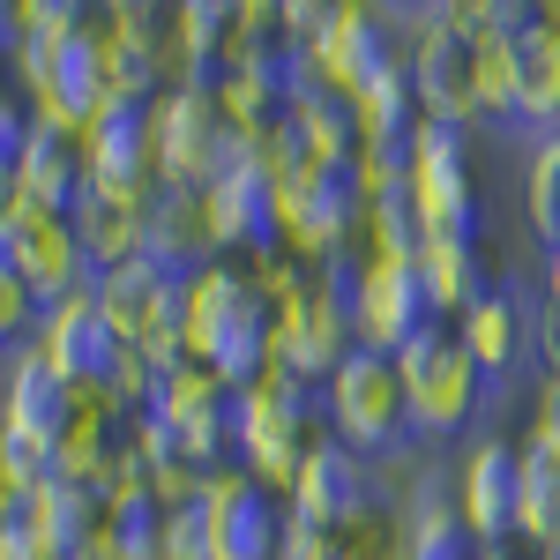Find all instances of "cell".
I'll return each mask as SVG.
<instances>
[{"instance_id": "obj_29", "label": "cell", "mask_w": 560, "mask_h": 560, "mask_svg": "<svg viewBox=\"0 0 560 560\" xmlns=\"http://www.w3.org/2000/svg\"><path fill=\"white\" fill-rule=\"evenodd\" d=\"M217 113H224V128H232V135L261 142V135L292 113V105H284L277 68H240V75H217Z\"/></svg>"}, {"instance_id": "obj_23", "label": "cell", "mask_w": 560, "mask_h": 560, "mask_svg": "<svg viewBox=\"0 0 560 560\" xmlns=\"http://www.w3.org/2000/svg\"><path fill=\"white\" fill-rule=\"evenodd\" d=\"M509 52H516V120L553 135L560 128V31L546 23V8H538V23Z\"/></svg>"}, {"instance_id": "obj_22", "label": "cell", "mask_w": 560, "mask_h": 560, "mask_svg": "<svg viewBox=\"0 0 560 560\" xmlns=\"http://www.w3.org/2000/svg\"><path fill=\"white\" fill-rule=\"evenodd\" d=\"M8 516L31 523V538H38L45 560H90V546H97V523H105V501H97L90 486L45 478L38 493H31L23 509H8Z\"/></svg>"}, {"instance_id": "obj_26", "label": "cell", "mask_w": 560, "mask_h": 560, "mask_svg": "<svg viewBox=\"0 0 560 560\" xmlns=\"http://www.w3.org/2000/svg\"><path fill=\"white\" fill-rule=\"evenodd\" d=\"M523 493H516V538L530 553H553L560 546V456L546 441L523 433Z\"/></svg>"}, {"instance_id": "obj_27", "label": "cell", "mask_w": 560, "mask_h": 560, "mask_svg": "<svg viewBox=\"0 0 560 560\" xmlns=\"http://www.w3.org/2000/svg\"><path fill=\"white\" fill-rule=\"evenodd\" d=\"M232 23H240V0H179L173 8V38H179V60H187V83H217Z\"/></svg>"}, {"instance_id": "obj_3", "label": "cell", "mask_w": 560, "mask_h": 560, "mask_svg": "<svg viewBox=\"0 0 560 560\" xmlns=\"http://www.w3.org/2000/svg\"><path fill=\"white\" fill-rule=\"evenodd\" d=\"M396 382H404L411 441H448V433H464L478 419V404H486V388H493L448 322H433L427 337H411V345L396 351Z\"/></svg>"}, {"instance_id": "obj_5", "label": "cell", "mask_w": 560, "mask_h": 560, "mask_svg": "<svg viewBox=\"0 0 560 560\" xmlns=\"http://www.w3.org/2000/svg\"><path fill=\"white\" fill-rule=\"evenodd\" d=\"M404 68L419 90V120H456L471 128L486 113L478 97V45L464 31V0H427L411 8V45H404Z\"/></svg>"}, {"instance_id": "obj_33", "label": "cell", "mask_w": 560, "mask_h": 560, "mask_svg": "<svg viewBox=\"0 0 560 560\" xmlns=\"http://www.w3.org/2000/svg\"><path fill=\"white\" fill-rule=\"evenodd\" d=\"M277 560H345V530H322V523L284 516V546Z\"/></svg>"}, {"instance_id": "obj_6", "label": "cell", "mask_w": 560, "mask_h": 560, "mask_svg": "<svg viewBox=\"0 0 560 560\" xmlns=\"http://www.w3.org/2000/svg\"><path fill=\"white\" fill-rule=\"evenodd\" d=\"M210 202V232H217V255H247L269 261L284 255V217H277V179L261 173V150L247 135L224 128V150H217V173L202 187Z\"/></svg>"}, {"instance_id": "obj_31", "label": "cell", "mask_w": 560, "mask_h": 560, "mask_svg": "<svg viewBox=\"0 0 560 560\" xmlns=\"http://www.w3.org/2000/svg\"><path fill=\"white\" fill-rule=\"evenodd\" d=\"M359 247H366V255H404V261H419V247H427L419 202H411V195H382V202L366 210V232H359Z\"/></svg>"}, {"instance_id": "obj_8", "label": "cell", "mask_w": 560, "mask_h": 560, "mask_svg": "<svg viewBox=\"0 0 560 560\" xmlns=\"http://www.w3.org/2000/svg\"><path fill=\"white\" fill-rule=\"evenodd\" d=\"M404 195L419 202L427 240H478V179H471V128L419 120L411 128V179Z\"/></svg>"}, {"instance_id": "obj_34", "label": "cell", "mask_w": 560, "mask_h": 560, "mask_svg": "<svg viewBox=\"0 0 560 560\" xmlns=\"http://www.w3.org/2000/svg\"><path fill=\"white\" fill-rule=\"evenodd\" d=\"M530 441H546V448L560 456V382L553 374L538 382V404H530Z\"/></svg>"}, {"instance_id": "obj_12", "label": "cell", "mask_w": 560, "mask_h": 560, "mask_svg": "<svg viewBox=\"0 0 560 560\" xmlns=\"http://www.w3.org/2000/svg\"><path fill=\"white\" fill-rule=\"evenodd\" d=\"M284 509H292L300 523H322V530H359L366 516H388L374 464H366L359 448H345L337 433L314 441V456L300 464L292 493H284Z\"/></svg>"}, {"instance_id": "obj_4", "label": "cell", "mask_w": 560, "mask_h": 560, "mask_svg": "<svg viewBox=\"0 0 560 560\" xmlns=\"http://www.w3.org/2000/svg\"><path fill=\"white\" fill-rule=\"evenodd\" d=\"M97 306H105V322L120 329V345L142 351L158 374L195 366V359H187V277L158 269L150 255H135V261H120V269L97 277Z\"/></svg>"}, {"instance_id": "obj_21", "label": "cell", "mask_w": 560, "mask_h": 560, "mask_svg": "<svg viewBox=\"0 0 560 560\" xmlns=\"http://www.w3.org/2000/svg\"><path fill=\"white\" fill-rule=\"evenodd\" d=\"M142 255L158 261V269H173V277H202L210 261H224L202 187H158L142 202Z\"/></svg>"}, {"instance_id": "obj_35", "label": "cell", "mask_w": 560, "mask_h": 560, "mask_svg": "<svg viewBox=\"0 0 560 560\" xmlns=\"http://www.w3.org/2000/svg\"><path fill=\"white\" fill-rule=\"evenodd\" d=\"M0 560H45L38 538H31V523L23 516H0Z\"/></svg>"}, {"instance_id": "obj_17", "label": "cell", "mask_w": 560, "mask_h": 560, "mask_svg": "<svg viewBox=\"0 0 560 560\" xmlns=\"http://www.w3.org/2000/svg\"><path fill=\"white\" fill-rule=\"evenodd\" d=\"M83 419V396L38 359V345L8 351V388H0V441H31L45 456H60V441Z\"/></svg>"}, {"instance_id": "obj_18", "label": "cell", "mask_w": 560, "mask_h": 560, "mask_svg": "<svg viewBox=\"0 0 560 560\" xmlns=\"http://www.w3.org/2000/svg\"><path fill=\"white\" fill-rule=\"evenodd\" d=\"M516 493H523V448L501 433H478L456 456V516L478 546H509L516 538Z\"/></svg>"}, {"instance_id": "obj_32", "label": "cell", "mask_w": 560, "mask_h": 560, "mask_svg": "<svg viewBox=\"0 0 560 560\" xmlns=\"http://www.w3.org/2000/svg\"><path fill=\"white\" fill-rule=\"evenodd\" d=\"M523 210L546 232V247L560 240V128L530 142V165H523Z\"/></svg>"}, {"instance_id": "obj_7", "label": "cell", "mask_w": 560, "mask_h": 560, "mask_svg": "<svg viewBox=\"0 0 560 560\" xmlns=\"http://www.w3.org/2000/svg\"><path fill=\"white\" fill-rule=\"evenodd\" d=\"M322 419H329V433H337L345 448H359L366 464L396 456V448L411 441V411H404L396 359H382V351H351L345 366L329 374V388H322Z\"/></svg>"}, {"instance_id": "obj_11", "label": "cell", "mask_w": 560, "mask_h": 560, "mask_svg": "<svg viewBox=\"0 0 560 560\" xmlns=\"http://www.w3.org/2000/svg\"><path fill=\"white\" fill-rule=\"evenodd\" d=\"M433 322H441V314H433V292H427V277H419V261H404V255H366L359 261V300H351L359 351L396 359L411 337H427Z\"/></svg>"}, {"instance_id": "obj_10", "label": "cell", "mask_w": 560, "mask_h": 560, "mask_svg": "<svg viewBox=\"0 0 560 560\" xmlns=\"http://www.w3.org/2000/svg\"><path fill=\"white\" fill-rule=\"evenodd\" d=\"M0 142H8V202L31 217H75V202L90 195L83 142L23 120V105L0 113Z\"/></svg>"}, {"instance_id": "obj_37", "label": "cell", "mask_w": 560, "mask_h": 560, "mask_svg": "<svg viewBox=\"0 0 560 560\" xmlns=\"http://www.w3.org/2000/svg\"><path fill=\"white\" fill-rule=\"evenodd\" d=\"M478 560H538V553H523V546H478Z\"/></svg>"}, {"instance_id": "obj_16", "label": "cell", "mask_w": 560, "mask_h": 560, "mask_svg": "<svg viewBox=\"0 0 560 560\" xmlns=\"http://www.w3.org/2000/svg\"><path fill=\"white\" fill-rule=\"evenodd\" d=\"M38 359L60 374V382L75 388V396H97V388L113 382V366L128 359V345H120V329L105 322V306H97V284L90 292H75L68 306H52L38 322Z\"/></svg>"}, {"instance_id": "obj_30", "label": "cell", "mask_w": 560, "mask_h": 560, "mask_svg": "<svg viewBox=\"0 0 560 560\" xmlns=\"http://www.w3.org/2000/svg\"><path fill=\"white\" fill-rule=\"evenodd\" d=\"M292 128H300V142L314 150V165H345V158H359L366 142H359V113H351V97H306V105H292Z\"/></svg>"}, {"instance_id": "obj_20", "label": "cell", "mask_w": 560, "mask_h": 560, "mask_svg": "<svg viewBox=\"0 0 560 560\" xmlns=\"http://www.w3.org/2000/svg\"><path fill=\"white\" fill-rule=\"evenodd\" d=\"M150 411L173 427V441H179V456H187V464H202V471L232 464V396H224L202 366L165 374V388H158V404H150Z\"/></svg>"}, {"instance_id": "obj_25", "label": "cell", "mask_w": 560, "mask_h": 560, "mask_svg": "<svg viewBox=\"0 0 560 560\" xmlns=\"http://www.w3.org/2000/svg\"><path fill=\"white\" fill-rule=\"evenodd\" d=\"M419 277H427L441 322H464V314L493 292V284H486V261H478V240H427V247H419Z\"/></svg>"}, {"instance_id": "obj_15", "label": "cell", "mask_w": 560, "mask_h": 560, "mask_svg": "<svg viewBox=\"0 0 560 560\" xmlns=\"http://www.w3.org/2000/svg\"><path fill=\"white\" fill-rule=\"evenodd\" d=\"M83 173H90L97 195H113V202H128V210H142V202L158 195L150 105H120V97H105V113H97L90 135H83Z\"/></svg>"}, {"instance_id": "obj_9", "label": "cell", "mask_w": 560, "mask_h": 560, "mask_svg": "<svg viewBox=\"0 0 560 560\" xmlns=\"http://www.w3.org/2000/svg\"><path fill=\"white\" fill-rule=\"evenodd\" d=\"M0 269H8L15 284H31V300H38L45 314L97 284V261L83 255L75 224H68V217H31V210H15V202L0 210Z\"/></svg>"}, {"instance_id": "obj_1", "label": "cell", "mask_w": 560, "mask_h": 560, "mask_svg": "<svg viewBox=\"0 0 560 560\" xmlns=\"http://www.w3.org/2000/svg\"><path fill=\"white\" fill-rule=\"evenodd\" d=\"M269 329H277V314L240 261H210L202 277H187V359L224 396H247L255 382H269Z\"/></svg>"}, {"instance_id": "obj_24", "label": "cell", "mask_w": 560, "mask_h": 560, "mask_svg": "<svg viewBox=\"0 0 560 560\" xmlns=\"http://www.w3.org/2000/svg\"><path fill=\"white\" fill-rule=\"evenodd\" d=\"M456 337H464V351L478 359V374H486V382H509V374H516V359H523V337H530V329H523L516 292H501V284H493V292L456 322Z\"/></svg>"}, {"instance_id": "obj_13", "label": "cell", "mask_w": 560, "mask_h": 560, "mask_svg": "<svg viewBox=\"0 0 560 560\" xmlns=\"http://www.w3.org/2000/svg\"><path fill=\"white\" fill-rule=\"evenodd\" d=\"M404 45H411V8H366V0H337V23L329 38L314 45L337 97H366V90L404 68Z\"/></svg>"}, {"instance_id": "obj_2", "label": "cell", "mask_w": 560, "mask_h": 560, "mask_svg": "<svg viewBox=\"0 0 560 560\" xmlns=\"http://www.w3.org/2000/svg\"><path fill=\"white\" fill-rule=\"evenodd\" d=\"M322 433H329L322 388H300V382H284V374H269L247 396H232V464L255 486H269L277 501L292 493V478H300V464L314 456Z\"/></svg>"}, {"instance_id": "obj_36", "label": "cell", "mask_w": 560, "mask_h": 560, "mask_svg": "<svg viewBox=\"0 0 560 560\" xmlns=\"http://www.w3.org/2000/svg\"><path fill=\"white\" fill-rule=\"evenodd\" d=\"M546 306H553V314H560V240H553V247H546Z\"/></svg>"}, {"instance_id": "obj_19", "label": "cell", "mask_w": 560, "mask_h": 560, "mask_svg": "<svg viewBox=\"0 0 560 560\" xmlns=\"http://www.w3.org/2000/svg\"><path fill=\"white\" fill-rule=\"evenodd\" d=\"M202 501H210V523H217V553L210 560H277L292 509H284L269 486H255L240 464H217Z\"/></svg>"}, {"instance_id": "obj_14", "label": "cell", "mask_w": 560, "mask_h": 560, "mask_svg": "<svg viewBox=\"0 0 560 560\" xmlns=\"http://www.w3.org/2000/svg\"><path fill=\"white\" fill-rule=\"evenodd\" d=\"M150 142H158V187H210L217 150H224L217 83L165 90V97L150 105Z\"/></svg>"}, {"instance_id": "obj_28", "label": "cell", "mask_w": 560, "mask_h": 560, "mask_svg": "<svg viewBox=\"0 0 560 560\" xmlns=\"http://www.w3.org/2000/svg\"><path fill=\"white\" fill-rule=\"evenodd\" d=\"M68 224H75L83 255L97 261V277L142 255V210H128V202H113V195H97V187H90L83 202H75V217H68Z\"/></svg>"}]
</instances>
